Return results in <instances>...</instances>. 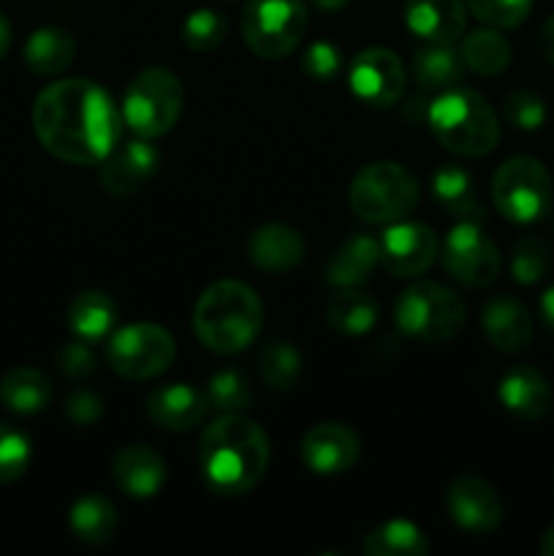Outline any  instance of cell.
Returning <instances> with one entry per match:
<instances>
[{
	"instance_id": "6da1fadb",
	"label": "cell",
	"mask_w": 554,
	"mask_h": 556,
	"mask_svg": "<svg viewBox=\"0 0 554 556\" xmlns=\"http://www.w3.org/2000/svg\"><path fill=\"white\" fill-rule=\"evenodd\" d=\"M33 128L43 150L74 166H98L119 144L123 112L90 79H60L38 92Z\"/></svg>"
},
{
	"instance_id": "7a4b0ae2",
	"label": "cell",
	"mask_w": 554,
	"mask_h": 556,
	"mask_svg": "<svg viewBox=\"0 0 554 556\" xmlns=\"http://www.w3.org/2000/svg\"><path fill=\"white\" fill-rule=\"evenodd\" d=\"M199 465L206 486L223 497H239L261 483L269 467V438L253 418L223 413L199 440Z\"/></svg>"
},
{
	"instance_id": "3957f363",
	"label": "cell",
	"mask_w": 554,
	"mask_h": 556,
	"mask_svg": "<svg viewBox=\"0 0 554 556\" xmlns=\"http://www.w3.org/2000/svg\"><path fill=\"white\" fill-rule=\"evenodd\" d=\"M264 304L259 293L239 280H217L193 307V331L201 345L215 353H239L259 337Z\"/></svg>"
},
{
	"instance_id": "277c9868",
	"label": "cell",
	"mask_w": 554,
	"mask_h": 556,
	"mask_svg": "<svg viewBox=\"0 0 554 556\" xmlns=\"http://www.w3.org/2000/svg\"><path fill=\"white\" fill-rule=\"evenodd\" d=\"M427 119L435 139L462 157L489 155L500 141V119L492 103L465 87H449L432 101Z\"/></svg>"
},
{
	"instance_id": "5b68a950",
	"label": "cell",
	"mask_w": 554,
	"mask_h": 556,
	"mask_svg": "<svg viewBox=\"0 0 554 556\" xmlns=\"http://www.w3.org/2000/svg\"><path fill=\"white\" fill-rule=\"evenodd\" d=\"M421 201V185L416 174L394 161H378L364 166L353 177L348 190V204L353 215L364 223L389 226V223L407 220Z\"/></svg>"
},
{
	"instance_id": "8992f818",
	"label": "cell",
	"mask_w": 554,
	"mask_h": 556,
	"mask_svg": "<svg viewBox=\"0 0 554 556\" xmlns=\"http://www.w3.org/2000/svg\"><path fill=\"white\" fill-rule=\"evenodd\" d=\"M394 318L402 334L411 340L424 345H443L454 340L465 326V302L451 288L421 280L400 293Z\"/></svg>"
},
{
	"instance_id": "52a82bcc",
	"label": "cell",
	"mask_w": 554,
	"mask_h": 556,
	"mask_svg": "<svg viewBox=\"0 0 554 556\" xmlns=\"http://www.w3.org/2000/svg\"><path fill=\"white\" fill-rule=\"evenodd\" d=\"M185 87L168 68H144L130 79L123 98V123L141 139H158L177 125Z\"/></svg>"
},
{
	"instance_id": "ba28073f",
	"label": "cell",
	"mask_w": 554,
	"mask_h": 556,
	"mask_svg": "<svg viewBox=\"0 0 554 556\" xmlns=\"http://www.w3.org/2000/svg\"><path fill=\"white\" fill-rule=\"evenodd\" d=\"M307 22L304 0H248L242 11V36L253 54L280 60L302 43Z\"/></svg>"
},
{
	"instance_id": "9c48e42d",
	"label": "cell",
	"mask_w": 554,
	"mask_h": 556,
	"mask_svg": "<svg viewBox=\"0 0 554 556\" xmlns=\"http://www.w3.org/2000/svg\"><path fill=\"white\" fill-rule=\"evenodd\" d=\"M492 199L500 215L527 226L541 220L552 206V177L538 157H508L494 172Z\"/></svg>"
},
{
	"instance_id": "30bf717a",
	"label": "cell",
	"mask_w": 554,
	"mask_h": 556,
	"mask_svg": "<svg viewBox=\"0 0 554 556\" xmlns=\"http://www.w3.org/2000/svg\"><path fill=\"white\" fill-rule=\"evenodd\" d=\"M177 356L172 331L158 324H130L106 342V364L128 380H152L166 372Z\"/></svg>"
},
{
	"instance_id": "8fae6325",
	"label": "cell",
	"mask_w": 554,
	"mask_h": 556,
	"mask_svg": "<svg viewBox=\"0 0 554 556\" xmlns=\"http://www.w3.org/2000/svg\"><path fill=\"white\" fill-rule=\"evenodd\" d=\"M443 266L467 288H487L500 275V250L481 220H459L443 242Z\"/></svg>"
},
{
	"instance_id": "7c38bea8",
	"label": "cell",
	"mask_w": 554,
	"mask_h": 556,
	"mask_svg": "<svg viewBox=\"0 0 554 556\" xmlns=\"http://www.w3.org/2000/svg\"><path fill=\"white\" fill-rule=\"evenodd\" d=\"M348 85L364 106L389 109L405 92V65L391 49L369 47L351 60Z\"/></svg>"
},
{
	"instance_id": "4fadbf2b",
	"label": "cell",
	"mask_w": 554,
	"mask_h": 556,
	"mask_svg": "<svg viewBox=\"0 0 554 556\" xmlns=\"http://www.w3.org/2000/svg\"><path fill=\"white\" fill-rule=\"evenodd\" d=\"M445 510L473 535H489L503 525V500L498 489L478 476H456L445 486Z\"/></svg>"
},
{
	"instance_id": "5bb4252c",
	"label": "cell",
	"mask_w": 554,
	"mask_h": 556,
	"mask_svg": "<svg viewBox=\"0 0 554 556\" xmlns=\"http://www.w3.org/2000/svg\"><path fill=\"white\" fill-rule=\"evenodd\" d=\"M438 237L427 223L396 220L380 237V264L394 277H418L438 255Z\"/></svg>"
},
{
	"instance_id": "9a60e30c",
	"label": "cell",
	"mask_w": 554,
	"mask_h": 556,
	"mask_svg": "<svg viewBox=\"0 0 554 556\" xmlns=\"http://www.w3.org/2000/svg\"><path fill=\"white\" fill-rule=\"evenodd\" d=\"M299 454L315 476H342L362 456V440L348 424L326 421L304 434Z\"/></svg>"
},
{
	"instance_id": "2e32d148",
	"label": "cell",
	"mask_w": 554,
	"mask_h": 556,
	"mask_svg": "<svg viewBox=\"0 0 554 556\" xmlns=\"http://www.w3.org/2000/svg\"><path fill=\"white\" fill-rule=\"evenodd\" d=\"M158 166H161V155L150 139H136L117 144L101 166V188L114 199H128L136 195L152 177H155Z\"/></svg>"
},
{
	"instance_id": "e0dca14e",
	"label": "cell",
	"mask_w": 554,
	"mask_h": 556,
	"mask_svg": "<svg viewBox=\"0 0 554 556\" xmlns=\"http://www.w3.org/2000/svg\"><path fill=\"white\" fill-rule=\"evenodd\" d=\"M147 418L163 432H190L206 418L210 402L204 391L185 383L158 386L147 394L144 402Z\"/></svg>"
},
{
	"instance_id": "ac0fdd59",
	"label": "cell",
	"mask_w": 554,
	"mask_h": 556,
	"mask_svg": "<svg viewBox=\"0 0 554 556\" xmlns=\"http://www.w3.org/2000/svg\"><path fill=\"white\" fill-rule=\"evenodd\" d=\"M112 478L119 492L134 500H150L166 486V459L150 445H123L112 459Z\"/></svg>"
},
{
	"instance_id": "d6986e66",
	"label": "cell",
	"mask_w": 554,
	"mask_h": 556,
	"mask_svg": "<svg viewBox=\"0 0 554 556\" xmlns=\"http://www.w3.org/2000/svg\"><path fill=\"white\" fill-rule=\"evenodd\" d=\"M307 253V242L286 223H264L248 239V255L266 275H286L297 269Z\"/></svg>"
},
{
	"instance_id": "ffe728a7",
	"label": "cell",
	"mask_w": 554,
	"mask_h": 556,
	"mask_svg": "<svg viewBox=\"0 0 554 556\" xmlns=\"http://www.w3.org/2000/svg\"><path fill=\"white\" fill-rule=\"evenodd\" d=\"M500 405L511 416L521 421H541L552 413L554 394L546 375L538 372L536 367H514L503 375L498 386Z\"/></svg>"
},
{
	"instance_id": "44dd1931",
	"label": "cell",
	"mask_w": 554,
	"mask_h": 556,
	"mask_svg": "<svg viewBox=\"0 0 554 556\" xmlns=\"http://www.w3.org/2000/svg\"><path fill=\"white\" fill-rule=\"evenodd\" d=\"M405 25L427 43H454L465 33L467 5L462 0H405Z\"/></svg>"
},
{
	"instance_id": "7402d4cb",
	"label": "cell",
	"mask_w": 554,
	"mask_h": 556,
	"mask_svg": "<svg viewBox=\"0 0 554 556\" xmlns=\"http://www.w3.org/2000/svg\"><path fill=\"white\" fill-rule=\"evenodd\" d=\"M483 337L500 353H519L532 342V318L514 296L489 299L481 313Z\"/></svg>"
},
{
	"instance_id": "603a6c76",
	"label": "cell",
	"mask_w": 554,
	"mask_h": 556,
	"mask_svg": "<svg viewBox=\"0 0 554 556\" xmlns=\"http://www.w3.org/2000/svg\"><path fill=\"white\" fill-rule=\"evenodd\" d=\"M380 264V242L378 239L358 233L345 239L326 261V282L335 288H362L369 282L375 266Z\"/></svg>"
},
{
	"instance_id": "cb8c5ba5",
	"label": "cell",
	"mask_w": 554,
	"mask_h": 556,
	"mask_svg": "<svg viewBox=\"0 0 554 556\" xmlns=\"http://www.w3.org/2000/svg\"><path fill=\"white\" fill-rule=\"evenodd\" d=\"M326 324L342 337H364L378 324V302L358 288H337L324 307Z\"/></svg>"
},
{
	"instance_id": "d4e9b609",
	"label": "cell",
	"mask_w": 554,
	"mask_h": 556,
	"mask_svg": "<svg viewBox=\"0 0 554 556\" xmlns=\"http://www.w3.org/2000/svg\"><path fill=\"white\" fill-rule=\"evenodd\" d=\"M52 396V380L41 369L16 367L0 378V402L11 413H20V416H33V413L47 410Z\"/></svg>"
},
{
	"instance_id": "484cf974",
	"label": "cell",
	"mask_w": 554,
	"mask_h": 556,
	"mask_svg": "<svg viewBox=\"0 0 554 556\" xmlns=\"http://www.w3.org/2000/svg\"><path fill=\"white\" fill-rule=\"evenodd\" d=\"M76 41L65 27H38L25 43V63L36 76H58L74 63Z\"/></svg>"
},
{
	"instance_id": "4316f807",
	"label": "cell",
	"mask_w": 554,
	"mask_h": 556,
	"mask_svg": "<svg viewBox=\"0 0 554 556\" xmlns=\"http://www.w3.org/2000/svg\"><path fill=\"white\" fill-rule=\"evenodd\" d=\"M432 195L438 206L459 220H481L476 179L462 166H440L432 174Z\"/></svg>"
},
{
	"instance_id": "83f0119b",
	"label": "cell",
	"mask_w": 554,
	"mask_h": 556,
	"mask_svg": "<svg viewBox=\"0 0 554 556\" xmlns=\"http://www.w3.org/2000/svg\"><path fill=\"white\" fill-rule=\"evenodd\" d=\"M71 532L87 546H106L119 530V516L114 505L101 494H85L71 505Z\"/></svg>"
},
{
	"instance_id": "f1b7e54d",
	"label": "cell",
	"mask_w": 554,
	"mask_h": 556,
	"mask_svg": "<svg viewBox=\"0 0 554 556\" xmlns=\"http://www.w3.org/2000/svg\"><path fill=\"white\" fill-rule=\"evenodd\" d=\"M114 324H117V304L109 293L85 291L71 302L68 326L76 340H85L87 345L106 340Z\"/></svg>"
},
{
	"instance_id": "f546056e",
	"label": "cell",
	"mask_w": 554,
	"mask_h": 556,
	"mask_svg": "<svg viewBox=\"0 0 554 556\" xmlns=\"http://www.w3.org/2000/svg\"><path fill=\"white\" fill-rule=\"evenodd\" d=\"M465 74V60L454 43H429L413 58V79L424 90H449Z\"/></svg>"
},
{
	"instance_id": "4dcf8cb0",
	"label": "cell",
	"mask_w": 554,
	"mask_h": 556,
	"mask_svg": "<svg viewBox=\"0 0 554 556\" xmlns=\"http://www.w3.org/2000/svg\"><path fill=\"white\" fill-rule=\"evenodd\" d=\"M462 60L470 71L481 76H498L511 65V43L498 27H481V30L467 33L459 49Z\"/></svg>"
},
{
	"instance_id": "1f68e13d",
	"label": "cell",
	"mask_w": 554,
	"mask_h": 556,
	"mask_svg": "<svg viewBox=\"0 0 554 556\" xmlns=\"http://www.w3.org/2000/svg\"><path fill=\"white\" fill-rule=\"evenodd\" d=\"M362 552L369 556H421L429 554V541L413 521L391 519L367 532Z\"/></svg>"
},
{
	"instance_id": "d6a6232c",
	"label": "cell",
	"mask_w": 554,
	"mask_h": 556,
	"mask_svg": "<svg viewBox=\"0 0 554 556\" xmlns=\"http://www.w3.org/2000/svg\"><path fill=\"white\" fill-rule=\"evenodd\" d=\"M259 378L275 391H291L302 378V353L288 340H272L259 351Z\"/></svg>"
},
{
	"instance_id": "836d02e7",
	"label": "cell",
	"mask_w": 554,
	"mask_h": 556,
	"mask_svg": "<svg viewBox=\"0 0 554 556\" xmlns=\"http://www.w3.org/2000/svg\"><path fill=\"white\" fill-rule=\"evenodd\" d=\"M206 402L217 413H244L253 407L255 391L239 369H221L206 383Z\"/></svg>"
},
{
	"instance_id": "e575fe53",
	"label": "cell",
	"mask_w": 554,
	"mask_h": 556,
	"mask_svg": "<svg viewBox=\"0 0 554 556\" xmlns=\"http://www.w3.org/2000/svg\"><path fill=\"white\" fill-rule=\"evenodd\" d=\"M552 271V248L541 237H521L511 253V277L519 286H536Z\"/></svg>"
},
{
	"instance_id": "d590c367",
	"label": "cell",
	"mask_w": 554,
	"mask_h": 556,
	"mask_svg": "<svg viewBox=\"0 0 554 556\" xmlns=\"http://www.w3.org/2000/svg\"><path fill=\"white\" fill-rule=\"evenodd\" d=\"M228 36V20L215 9H196L182 22V41L193 52L204 54L221 47Z\"/></svg>"
},
{
	"instance_id": "8d00e7d4",
	"label": "cell",
	"mask_w": 554,
	"mask_h": 556,
	"mask_svg": "<svg viewBox=\"0 0 554 556\" xmlns=\"http://www.w3.org/2000/svg\"><path fill=\"white\" fill-rule=\"evenodd\" d=\"M33 459L30 438L14 424L0 421V483L20 481Z\"/></svg>"
},
{
	"instance_id": "74e56055",
	"label": "cell",
	"mask_w": 554,
	"mask_h": 556,
	"mask_svg": "<svg viewBox=\"0 0 554 556\" xmlns=\"http://www.w3.org/2000/svg\"><path fill=\"white\" fill-rule=\"evenodd\" d=\"M465 5L478 22L498 30L519 27L532 11V0H467Z\"/></svg>"
},
{
	"instance_id": "f35d334b",
	"label": "cell",
	"mask_w": 554,
	"mask_h": 556,
	"mask_svg": "<svg viewBox=\"0 0 554 556\" xmlns=\"http://www.w3.org/2000/svg\"><path fill=\"white\" fill-rule=\"evenodd\" d=\"M503 114L514 128L519 130H538L546 119V103L538 92L516 90L505 98Z\"/></svg>"
},
{
	"instance_id": "ab89813d",
	"label": "cell",
	"mask_w": 554,
	"mask_h": 556,
	"mask_svg": "<svg viewBox=\"0 0 554 556\" xmlns=\"http://www.w3.org/2000/svg\"><path fill=\"white\" fill-rule=\"evenodd\" d=\"M302 71L313 81H335L342 71V52L331 41H315L302 52Z\"/></svg>"
},
{
	"instance_id": "60d3db41",
	"label": "cell",
	"mask_w": 554,
	"mask_h": 556,
	"mask_svg": "<svg viewBox=\"0 0 554 556\" xmlns=\"http://www.w3.org/2000/svg\"><path fill=\"white\" fill-rule=\"evenodd\" d=\"M54 364H58L60 372L71 380H85L96 372V356L87 348L85 340L65 342L58 353H54Z\"/></svg>"
},
{
	"instance_id": "b9f144b4",
	"label": "cell",
	"mask_w": 554,
	"mask_h": 556,
	"mask_svg": "<svg viewBox=\"0 0 554 556\" xmlns=\"http://www.w3.org/2000/svg\"><path fill=\"white\" fill-rule=\"evenodd\" d=\"M63 413L71 424H76V427H92V424L101 421L103 413H106V402H103L96 391L76 389L74 394L65 396Z\"/></svg>"
},
{
	"instance_id": "7bdbcfd3",
	"label": "cell",
	"mask_w": 554,
	"mask_h": 556,
	"mask_svg": "<svg viewBox=\"0 0 554 556\" xmlns=\"http://www.w3.org/2000/svg\"><path fill=\"white\" fill-rule=\"evenodd\" d=\"M538 52H541L543 60H549L554 65V14L541 25V33H538Z\"/></svg>"
},
{
	"instance_id": "ee69618b",
	"label": "cell",
	"mask_w": 554,
	"mask_h": 556,
	"mask_svg": "<svg viewBox=\"0 0 554 556\" xmlns=\"http://www.w3.org/2000/svg\"><path fill=\"white\" fill-rule=\"evenodd\" d=\"M541 318L543 326L554 334V286H549L541 296Z\"/></svg>"
},
{
	"instance_id": "f6af8a7d",
	"label": "cell",
	"mask_w": 554,
	"mask_h": 556,
	"mask_svg": "<svg viewBox=\"0 0 554 556\" xmlns=\"http://www.w3.org/2000/svg\"><path fill=\"white\" fill-rule=\"evenodd\" d=\"M9 47H11V25H9V20L0 14V58L9 52Z\"/></svg>"
},
{
	"instance_id": "bcb514c9",
	"label": "cell",
	"mask_w": 554,
	"mask_h": 556,
	"mask_svg": "<svg viewBox=\"0 0 554 556\" xmlns=\"http://www.w3.org/2000/svg\"><path fill=\"white\" fill-rule=\"evenodd\" d=\"M310 3L320 11H340V9H345L351 0H310Z\"/></svg>"
},
{
	"instance_id": "7dc6e473",
	"label": "cell",
	"mask_w": 554,
	"mask_h": 556,
	"mask_svg": "<svg viewBox=\"0 0 554 556\" xmlns=\"http://www.w3.org/2000/svg\"><path fill=\"white\" fill-rule=\"evenodd\" d=\"M541 554L543 556H554V521L549 525V530L543 532L541 538Z\"/></svg>"
}]
</instances>
